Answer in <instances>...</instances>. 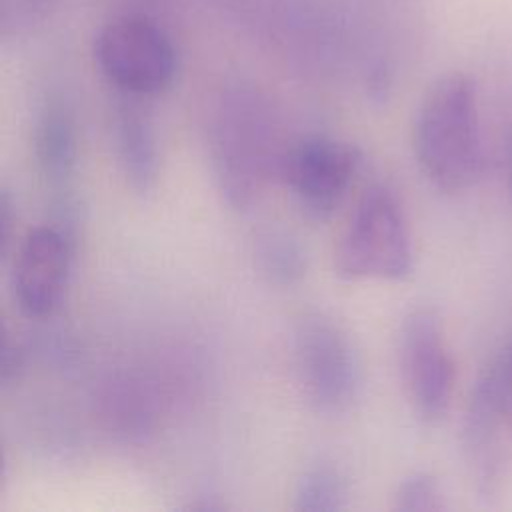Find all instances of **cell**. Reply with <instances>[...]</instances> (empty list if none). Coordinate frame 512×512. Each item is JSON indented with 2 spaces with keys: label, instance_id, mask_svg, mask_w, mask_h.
Wrapping results in <instances>:
<instances>
[{
  "label": "cell",
  "instance_id": "obj_1",
  "mask_svg": "<svg viewBox=\"0 0 512 512\" xmlns=\"http://www.w3.org/2000/svg\"><path fill=\"white\" fill-rule=\"evenodd\" d=\"M278 128L266 98L250 86L222 90L208 118V156L226 204L248 210L278 174Z\"/></svg>",
  "mask_w": 512,
  "mask_h": 512
},
{
  "label": "cell",
  "instance_id": "obj_2",
  "mask_svg": "<svg viewBox=\"0 0 512 512\" xmlns=\"http://www.w3.org/2000/svg\"><path fill=\"white\" fill-rule=\"evenodd\" d=\"M422 174L442 192H462L482 174L484 150L474 80L464 72L438 78L424 94L412 128Z\"/></svg>",
  "mask_w": 512,
  "mask_h": 512
},
{
  "label": "cell",
  "instance_id": "obj_3",
  "mask_svg": "<svg viewBox=\"0 0 512 512\" xmlns=\"http://www.w3.org/2000/svg\"><path fill=\"white\" fill-rule=\"evenodd\" d=\"M334 268L346 280H404L412 274L408 218L388 184L374 182L358 198L338 240Z\"/></svg>",
  "mask_w": 512,
  "mask_h": 512
},
{
  "label": "cell",
  "instance_id": "obj_4",
  "mask_svg": "<svg viewBox=\"0 0 512 512\" xmlns=\"http://www.w3.org/2000/svg\"><path fill=\"white\" fill-rule=\"evenodd\" d=\"M462 452L484 496L512 480V344L476 380L462 422Z\"/></svg>",
  "mask_w": 512,
  "mask_h": 512
},
{
  "label": "cell",
  "instance_id": "obj_5",
  "mask_svg": "<svg viewBox=\"0 0 512 512\" xmlns=\"http://www.w3.org/2000/svg\"><path fill=\"white\" fill-rule=\"evenodd\" d=\"M296 380L308 404L328 416L344 414L358 400L362 370L344 332L324 312L302 314L292 330Z\"/></svg>",
  "mask_w": 512,
  "mask_h": 512
},
{
  "label": "cell",
  "instance_id": "obj_6",
  "mask_svg": "<svg viewBox=\"0 0 512 512\" xmlns=\"http://www.w3.org/2000/svg\"><path fill=\"white\" fill-rule=\"evenodd\" d=\"M94 60L106 80L132 98L164 92L176 76L170 36L144 16H118L94 38Z\"/></svg>",
  "mask_w": 512,
  "mask_h": 512
},
{
  "label": "cell",
  "instance_id": "obj_7",
  "mask_svg": "<svg viewBox=\"0 0 512 512\" xmlns=\"http://www.w3.org/2000/svg\"><path fill=\"white\" fill-rule=\"evenodd\" d=\"M360 152L330 136H304L284 146L278 178L314 220L330 218L346 200L360 170Z\"/></svg>",
  "mask_w": 512,
  "mask_h": 512
},
{
  "label": "cell",
  "instance_id": "obj_8",
  "mask_svg": "<svg viewBox=\"0 0 512 512\" xmlns=\"http://www.w3.org/2000/svg\"><path fill=\"white\" fill-rule=\"evenodd\" d=\"M398 364L414 412L424 422L442 420L452 402L456 368L434 310L414 308L404 316L398 334Z\"/></svg>",
  "mask_w": 512,
  "mask_h": 512
},
{
  "label": "cell",
  "instance_id": "obj_9",
  "mask_svg": "<svg viewBox=\"0 0 512 512\" xmlns=\"http://www.w3.org/2000/svg\"><path fill=\"white\" fill-rule=\"evenodd\" d=\"M72 272V242L66 230L44 224L32 228L16 246L12 296L28 318H50L62 304Z\"/></svg>",
  "mask_w": 512,
  "mask_h": 512
},
{
  "label": "cell",
  "instance_id": "obj_10",
  "mask_svg": "<svg viewBox=\"0 0 512 512\" xmlns=\"http://www.w3.org/2000/svg\"><path fill=\"white\" fill-rule=\"evenodd\" d=\"M116 158L128 184L146 194L156 186L160 172L158 140L152 122L134 104H122L112 122Z\"/></svg>",
  "mask_w": 512,
  "mask_h": 512
},
{
  "label": "cell",
  "instance_id": "obj_11",
  "mask_svg": "<svg viewBox=\"0 0 512 512\" xmlns=\"http://www.w3.org/2000/svg\"><path fill=\"white\" fill-rule=\"evenodd\" d=\"M76 124L62 100H48L34 124V156L52 186H66L76 168Z\"/></svg>",
  "mask_w": 512,
  "mask_h": 512
},
{
  "label": "cell",
  "instance_id": "obj_12",
  "mask_svg": "<svg viewBox=\"0 0 512 512\" xmlns=\"http://www.w3.org/2000/svg\"><path fill=\"white\" fill-rule=\"evenodd\" d=\"M256 266L268 282L292 286L306 274V252L300 242L284 230H268L258 236L254 246Z\"/></svg>",
  "mask_w": 512,
  "mask_h": 512
},
{
  "label": "cell",
  "instance_id": "obj_13",
  "mask_svg": "<svg viewBox=\"0 0 512 512\" xmlns=\"http://www.w3.org/2000/svg\"><path fill=\"white\" fill-rule=\"evenodd\" d=\"M348 482L332 464H314L302 472L294 488V510L338 512L348 506Z\"/></svg>",
  "mask_w": 512,
  "mask_h": 512
},
{
  "label": "cell",
  "instance_id": "obj_14",
  "mask_svg": "<svg viewBox=\"0 0 512 512\" xmlns=\"http://www.w3.org/2000/svg\"><path fill=\"white\" fill-rule=\"evenodd\" d=\"M392 508L398 512H438L446 510L448 504L438 478L420 470L400 480L392 496Z\"/></svg>",
  "mask_w": 512,
  "mask_h": 512
},
{
  "label": "cell",
  "instance_id": "obj_15",
  "mask_svg": "<svg viewBox=\"0 0 512 512\" xmlns=\"http://www.w3.org/2000/svg\"><path fill=\"white\" fill-rule=\"evenodd\" d=\"M22 370H24V354L16 342H10L6 338L2 346V376H0L4 386H8L12 380H18Z\"/></svg>",
  "mask_w": 512,
  "mask_h": 512
},
{
  "label": "cell",
  "instance_id": "obj_16",
  "mask_svg": "<svg viewBox=\"0 0 512 512\" xmlns=\"http://www.w3.org/2000/svg\"><path fill=\"white\" fill-rule=\"evenodd\" d=\"M508 188L512 194V138H510V158H508Z\"/></svg>",
  "mask_w": 512,
  "mask_h": 512
}]
</instances>
